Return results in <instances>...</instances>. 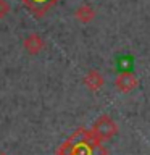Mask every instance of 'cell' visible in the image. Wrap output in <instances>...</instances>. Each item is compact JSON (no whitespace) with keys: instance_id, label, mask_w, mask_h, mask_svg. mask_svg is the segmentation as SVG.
<instances>
[{"instance_id":"cell-3","label":"cell","mask_w":150,"mask_h":155,"mask_svg":"<svg viewBox=\"0 0 150 155\" xmlns=\"http://www.w3.org/2000/svg\"><path fill=\"white\" fill-rule=\"evenodd\" d=\"M139 84L137 78H135L134 73H129V71H124V73H119L115 79V86L119 92H131L132 89H135Z\"/></svg>"},{"instance_id":"cell-6","label":"cell","mask_w":150,"mask_h":155,"mask_svg":"<svg viewBox=\"0 0 150 155\" xmlns=\"http://www.w3.org/2000/svg\"><path fill=\"white\" fill-rule=\"evenodd\" d=\"M82 82H84V86L87 87V89H90V91H99V89H102V87H103L105 79H103V76H102L97 70H90V71L84 76Z\"/></svg>"},{"instance_id":"cell-7","label":"cell","mask_w":150,"mask_h":155,"mask_svg":"<svg viewBox=\"0 0 150 155\" xmlns=\"http://www.w3.org/2000/svg\"><path fill=\"white\" fill-rule=\"evenodd\" d=\"M74 16H76L77 21H81V23L87 24V23H90L92 19L95 18V10L92 8L89 3H82L81 7H77V8H76Z\"/></svg>"},{"instance_id":"cell-8","label":"cell","mask_w":150,"mask_h":155,"mask_svg":"<svg viewBox=\"0 0 150 155\" xmlns=\"http://www.w3.org/2000/svg\"><path fill=\"white\" fill-rule=\"evenodd\" d=\"M10 13V5L7 0H0V21Z\"/></svg>"},{"instance_id":"cell-1","label":"cell","mask_w":150,"mask_h":155,"mask_svg":"<svg viewBox=\"0 0 150 155\" xmlns=\"http://www.w3.org/2000/svg\"><path fill=\"white\" fill-rule=\"evenodd\" d=\"M57 155H108V150L92 129L79 128L58 147Z\"/></svg>"},{"instance_id":"cell-2","label":"cell","mask_w":150,"mask_h":155,"mask_svg":"<svg viewBox=\"0 0 150 155\" xmlns=\"http://www.w3.org/2000/svg\"><path fill=\"white\" fill-rule=\"evenodd\" d=\"M92 131H94V134L102 140V142H105V140H110L111 137H115V136L118 134V124H116V121L111 118V116L102 115L94 123Z\"/></svg>"},{"instance_id":"cell-4","label":"cell","mask_w":150,"mask_h":155,"mask_svg":"<svg viewBox=\"0 0 150 155\" xmlns=\"http://www.w3.org/2000/svg\"><path fill=\"white\" fill-rule=\"evenodd\" d=\"M21 2L26 5L37 18H41L53 7V5H57L60 2V0H21Z\"/></svg>"},{"instance_id":"cell-9","label":"cell","mask_w":150,"mask_h":155,"mask_svg":"<svg viewBox=\"0 0 150 155\" xmlns=\"http://www.w3.org/2000/svg\"><path fill=\"white\" fill-rule=\"evenodd\" d=\"M0 155H7V153H0Z\"/></svg>"},{"instance_id":"cell-5","label":"cell","mask_w":150,"mask_h":155,"mask_svg":"<svg viewBox=\"0 0 150 155\" xmlns=\"http://www.w3.org/2000/svg\"><path fill=\"white\" fill-rule=\"evenodd\" d=\"M23 45L31 55H37V53L42 52V48L45 47V42H44V39L39 36V34L32 32V34H29V36L24 39Z\"/></svg>"}]
</instances>
